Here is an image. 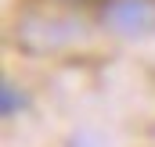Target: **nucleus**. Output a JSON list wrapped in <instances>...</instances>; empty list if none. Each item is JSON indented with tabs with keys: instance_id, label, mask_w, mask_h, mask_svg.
<instances>
[{
	"instance_id": "nucleus-1",
	"label": "nucleus",
	"mask_w": 155,
	"mask_h": 147,
	"mask_svg": "<svg viewBox=\"0 0 155 147\" xmlns=\"http://www.w3.org/2000/svg\"><path fill=\"white\" fill-rule=\"evenodd\" d=\"M97 22L123 39L155 36V0H101Z\"/></svg>"
},
{
	"instance_id": "nucleus-2",
	"label": "nucleus",
	"mask_w": 155,
	"mask_h": 147,
	"mask_svg": "<svg viewBox=\"0 0 155 147\" xmlns=\"http://www.w3.org/2000/svg\"><path fill=\"white\" fill-rule=\"evenodd\" d=\"M29 108V93H25V86H18L15 79H4L0 83V115L11 122L18 111Z\"/></svg>"
}]
</instances>
